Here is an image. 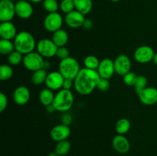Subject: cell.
<instances>
[{"mask_svg":"<svg viewBox=\"0 0 157 156\" xmlns=\"http://www.w3.org/2000/svg\"><path fill=\"white\" fill-rule=\"evenodd\" d=\"M138 76L133 72H129L127 74H125L124 76V82L126 85L127 86H134L135 83H136V80H137Z\"/></svg>","mask_w":157,"mask_h":156,"instance_id":"d6a6232c","label":"cell"},{"mask_svg":"<svg viewBox=\"0 0 157 156\" xmlns=\"http://www.w3.org/2000/svg\"><path fill=\"white\" fill-rule=\"evenodd\" d=\"M113 62H114L115 72L118 75L124 76L127 73L130 72L131 61L129 57L126 54L119 55Z\"/></svg>","mask_w":157,"mask_h":156,"instance_id":"8fae6325","label":"cell"},{"mask_svg":"<svg viewBox=\"0 0 157 156\" xmlns=\"http://www.w3.org/2000/svg\"><path fill=\"white\" fill-rule=\"evenodd\" d=\"M101 76L98 70L84 67L81 69L78 76L74 80V87L77 93L86 96L90 94L97 88Z\"/></svg>","mask_w":157,"mask_h":156,"instance_id":"6da1fadb","label":"cell"},{"mask_svg":"<svg viewBox=\"0 0 157 156\" xmlns=\"http://www.w3.org/2000/svg\"><path fill=\"white\" fill-rule=\"evenodd\" d=\"M63 24V18L58 12L48 13L44 21V28L49 32H55L61 28Z\"/></svg>","mask_w":157,"mask_h":156,"instance_id":"52a82bcc","label":"cell"},{"mask_svg":"<svg viewBox=\"0 0 157 156\" xmlns=\"http://www.w3.org/2000/svg\"><path fill=\"white\" fill-rule=\"evenodd\" d=\"M112 2H119L121 1V0H111Z\"/></svg>","mask_w":157,"mask_h":156,"instance_id":"ee69618b","label":"cell"},{"mask_svg":"<svg viewBox=\"0 0 157 156\" xmlns=\"http://www.w3.org/2000/svg\"><path fill=\"white\" fill-rule=\"evenodd\" d=\"M47 107V111L48 113H53L54 111H55V108L54 107L53 105H50L48 106H46Z\"/></svg>","mask_w":157,"mask_h":156,"instance_id":"ab89813d","label":"cell"},{"mask_svg":"<svg viewBox=\"0 0 157 156\" xmlns=\"http://www.w3.org/2000/svg\"><path fill=\"white\" fill-rule=\"evenodd\" d=\"M22 63L27 70L35 72L40 69L44 68L45 61L40 54L33 51L25 55Z\"/></svg>","mask_w":157,"mask_h":156,"instance_id":"5b68a950","label":"cell"},{"mask_svg":"<svg viewBox=\"0 0 157 156\" xmlns=\"http://www.w3.org/2000/svg\"><path fill=\"white\" fill-rule=\"evenodd\" d=\"M113 147L120 154H126L130 151V144L124 135H117L113 139Z\"/></svg>","mask_w":157,"mask_h":156,"instance_id":"ac0fdd59","label":"cell"},{"mask_svg":"<svg viewBox=\"0 0 157 156\" xmlns=\"http://www.w3.org/2000/svg\"><path fill=\"white\" fill-rule=\"evenodd\" d=\"M155 52L150 46L143 45L138 47L134 52V59L140 64H147L153 61Z\"/></svg>","mask_w":157,"mask_h":156,"instance_id":"9c48e42d","label":"cell"},{"mask_svg":"<svg viewBox=\"0 0 157 156\" xmlns=\"http://www.w3.org/2000/svg\"><path fill=\"white\" fill-rule=\"evenodd\" d=\"M138 96L143 104L146 106H153L157 103V89L147 87L138 93Z\"/></svg>","mask_w":157,"mask_h":156,"instance_id":"5bb4252c","label":"cell"},{"mask_svg":"<svg viewBox=\"0 0 157 156\" xmlns=\"http://www.w3.org/2000/svg\"><path fill=\"white\" fill-rule=\"evenodd\" d=\"M69 54H70V52H69L68 49L66 48L65 47H61L58 48L56 56L61 61V60H64L70 57Z\"/></svg>","mask_w":157,"mask_h":156,"instance_id":"e575fe53","label":"cell"},{"mask_svg":"<svg viewBox=\"0 0 157 156\" xmlns=\"http://www.w3.org/2000/svg\"><path fill=\"white\" fill-rule=\"evenodd\" d=\"M60 9L66 14L74 11L75 9L74 0H62L60 4Z\"/></svg>","mask_w":157,"mask_h":156,"instance_id":"1f68e13d","label":"cell"},{"mask_svg":"<svg viewBox=\"0 0 157 156\" xmlns=\"http://www.w3.org/2000/svg\"><path fill=\"white\" fill-rule=\"evenodd\" d=\"M16 28L12 21H4L0 24V37L1 39H15L17 35Z\"/></svg>","mask_w":157,"mask_h":156,"instance_id":"e0dca14e","label":"cell"},{"mask_svg":"<svg viewBox=\"0 0 157 156\" xmlns=\"http://www.w3.org/2000/svg\"><path fill=\"white\" fill-rule=\"evenodd\" d=\"M100 62L101 61H99V59L94 55H89V56L86 57L84 60V64L85 67L87 69H90V70H98L100 65Z\"/></svg>","mask_w":157,"mask_h":156,"instance_id":"4316f807","label":"cell"},{"mask_svg":"<svg viewBox=\"0 0 157 156\" xmlns=\"http://www.w3.org/2000/svg\"><path fill=\"white\" fill-rule=\"evenodd\" d=\"M52 40L58 47H65L68 41V34L66 31L61 28L54 32Z\"/></svg>","mask_w":157,"mask_h":156,"instance_id":"ffe728a7","label":"cell"},{"mask_svg":"<svg viewBox=\"0 0 157 156\" xmlns=\"http://www.w3.org/2000/svg\"><path fill=\"white\" fill-rule=\"evenodd\" d=\"M8 105V99L7 96L3 93H0V112L2 113L6 110Z\"/></svg>","mask_w":157,"mask_h":156,"instance_id":"d590c367","label":"cell"},{"mask_svg":"<svg viewBox=\"0 0 157 156\" xmlns=\"http://www.w3.org/2000/svg\"><path fill=\"white\" fill-rule=\"evenodd\" d=\"M71 143L69 141L64 140L57 142L55 148V151L58 156H66L71 150Z\"/></svg>","mask_w":157,"mask_h":156,"instance_id":"603a6c76","label":"cell"},{"mask_svg":"<svg viewBox=\"0 0 157 156\" xmlns=\"http://www.w3.org/2000/svg\"><path fill=\"white\" fill-rule=\"evenodd\" d=\"M13 76V69L10 65L2 64L0 66V80L2 81L9 80Z\"/></svg>","mask_w":157,"mask_h":156,"instance_id":"83f0119b","label":"cell"},{"mask_svg":"<svg viewBox=\"0 0 157 156\" xmlns=\"http://www.w3.org/2000/svg\"><path fill=\"white\" fill-rule=\"evenodd\" d=\"M61 119H62V121H63L62 124L68 125L71 122L72 117H71V116H70V114H64V116H62V118H61Z\"/></svg>","mask_w":157,"mask_h":156,"instance_id":"74e56055","label":"cell"},{"mask_svg":"<svg viewBox=\"0 0 157 156\" xmlns=\"http://www.w3.org/2000/svg\"><path fill=\"white\" fill-rule=\"evenodd\" d=\"M64 80V77L59 71H52L48 73L45 85L52 90H60L62 89Z\"/></svg>","mask_w":157,"mask_h":156,"instance_id":"30bf717a","label":"cell"},{"mask_svg":"<svg viewBox=\"0 0 157 156\" xmlns=\"http://www.w3.org/2000/svg\"><path fill=\"white\" fill-rule=\"evenodd\" d=\"M22 54L18 52V50H15L13 52L10 54L8 57V61L11 66H17L23 61Z\"/></svg>","mask_w":157,"mask_h":156,"instance_id":"f1b7e54d","label":"cell"},{"mask_svg":"<svg viewBox=\"0 0 157 156\" xmlns=\"http://www.w3.org/2000/svg\"><path fill=\"white\" fill-rule=\"evenodd\" d=\"M30 99V91L24 86L17 87L13 93L14 102L18 106H24Z\"/></svg>","mask_w":157,"mask_h":156,"instance_id":"d6986e66","label":"cell"},{"mask_svg":"<svg viewBox=\"0 0 157 156\" xmlns=\"http://www.w3.org/2000/svg\"><path fill=\"white\" fill-rule=\"evenodd\" d=\"M11 1H13V0H11Z\"/></svg>","mask_w":157,"mask_h":156,"instance_id":"f6af8a7d","label":"cell"},{"mask_svg":"<svg viewBox=\"0 0 157 156\" xmlns=\"http://www.w3.org/2000/svg\"><path fill=\"white\" fill-rule=\"evenodd\" d=\"M48 156H58V155L56 154V153H55V151H54V152L49 153L48 155Z\"/></svg>","mask_w":157,"mask_h":156,"instance_id":"b9f144b4","label":"cell"},{"mask_svg":"<svg viewBox=\"0 0 157 156\" xmlns=\"http://www.w3.org/2000/svg\"><path fill=\"white\" fill-rule=\"evenodd\" d=\"M147 78L145 76H143V75H140V76H138L137 80H136V83H135V85L133 86L135 88V91L136 93H140L142 90H144V89L147 87Z\"/></svg>","mask_w":157,"mask_h":156,"instance_id":"f546056e","label":"cell"},{"mask_svg":"<svg viewBox=\"0 0 157 156\" xmlns=\"http://www.w3.org/2000/svg\"><path fill=\"white\" fill-rule=\"evenodd\" d=\"M14 42L10 40H0V53L2 55H9L15 50Z\"/></svg>","mask_w":157,"mask_h":156,"instance_id":"484cf974","label":"cell"},{"mask_svg":"<svg viewBox=\"0 0 157 156\" xmlns=\"http://www.w3.org/2000/svg\"><path fill=\"white\" fill-rule=\"evenodd\" d=\"M98 72L101 78L110 80L115 73L114 62L110 58H104L100 62Z\"/></svg>","mask_w":157,"mask_h":156,"instance_id":"7c38bea8","label":"cell"},{"mask_svg":"<svg viewBox=\"0 0 157 156\" xmlns=\"http://www.w3.org/2000/svg\"><path fill=\"white\" fill-rule=\"evenodd\" d=\"M153 63L156 64V65H157V53H155L154 57H153Z\"/></svg>","mask_w":157,"mask_h":156,"instance_id":"60d3db41","label":"cell"},{"mask_svg":"<svg viewBox=\"0 0 157 156\" xmlns=\"http://www.w3.org/2000/svg\"><path fill=\"white\" fill-rule=\"evenodd\" d=\"M74 95L71 90L61 89L55 94L52 105L58 112H67L74 104Z\"/></svg>","mask_w":157,"mask_h":156,"instance_id":"3957f363","label":"cell"},{"mask_svg":"<svg viewBox=\"0 0 157 156\" xmlns=\"http://www.w3.org/2000/svg\"><path fill=\"white\" fill-rule=\"evenodd\" d=\"M29 1H31L32 2H33V3H38V2H40L43 1V0H29Z\"/></svg>","mask_w":157,"mask_h":156,"instance_id":"7bdbcfd3","label":"cell"},{"mask_svg":"<svg viewBox=\"0 0 157 156\" xmlns=\"http://www.w3.org/2000/svg\"><path fill=\"white\" fill-rule=\"evenodd\" d=\"M43 7L48 13L57 12L59 6L56 0H44Z\"/></svg>","mask_w":157,"mask_h":156,"instance_id":"4dcf8cb0","label":"cell"},{"mask_svg":"<svg viewBox=\"0 0 157 156\" xmlns=\"http://www.w3.org/2000/svg\"><path fill=\"white\" fill-rule=\"evenodd\" d=\"M130 126H131V124L130 121L127 119L123 118L117 122L115 129L118 135H125L130 129Z\"/></svg>","mask_w":157,"mask_h":156,"instance_id":"d4e9b609","label":"cell"},{"mask_svg":"<svg viewBox=\"0 0 157 156\" xmlns=\"http://www.w3.org/2000/svg\"><path fill=\"white\" fill-rule=\"evenodd\" d=\"M74 3L75 9L84 15L90 13L93 8L92 0H74Z\"/></svg>","mask_w":157,"mask_h":156,"instance_id":"44dd1931","label":"cell"},{"mask_svg":"<svg viewBox=\"0 0 157 156\" xmlns=\"http://www.w3.org/2000/svg\"><path fill=\"white\" fill-rule=\"evenodd\" d=\"M83 27L85 29H90V28L92 27V22L89 19H86L85 21H84Z\"/></svg>","mask_w":157,"mask_h":156,"instance_id":"f35d334b","label":"cell"},{"mask_svg":"<svg viewBox=\"0 0 157 156\" xmlns=\"http://www.w3.org/2000/svg\"><path fill=\"white\" fill-rule=\"evenodd\" d=\"M85 18L82 13L77 10H74L69 13L66 14L64 18V22L68 27L71 28H78L82 27L85 21Z\"/></svg>","mask_w":157,"mask_h":156,"instance_id":"4fadbf2b","label":"cell"},{"mask_svg":"<svg viewBox=\"0 0 157 156\" xmlns=\"http://www.w3.org/2000/svg\"><path fill=\"white\" fill-rule=\"evenodd\" d=\"M15 13V6L11 0H2L0 2V21H11L14 18Z\"/></svg>","mask_w":157,"mask_h":156,"instance_id":"ba28073f","label":"cell"},{"mask_svg":"<svg viewBox=\"0 0 157 156\" xmlns=\"http://www.w3.org/2000/svg\"><path fill=\"white\" fill-rule=\"evenodd\" d=\"M15 13L21 19H28L33 14V8L31 3L25 0H19L15 4Z\"/></svg>","mask_w":157,"mask_h":156,"instance_id":"2e32d148","label":"cell"},{"mask_svg":"<svg viewBox=\"0 0 157 156\" xmlns=\"http://www.w3.org/2000/svg\"><path fill=\"white\" fill-rule=\"evenodd\" d=\"M72 86H73V80L64 79V84H63L62 89H64V90H71Z\"/></svg>","mask_w":157,"mask_h":156,"instance_id":"8d00e7d4","label":"cell"},{"mask_svg":"<svg viewBox=\"0 0 157 156\" xmlns=\"http://www.w3.org/2000/svg\"><path fill=\"white\" fill-rule=\"evenodd\" d=\"M48 73L44 68L40 69L33 72L32 75V82L35 85H41L43 83H45L46 78H47Z\"/></svg>","mask_w":157,"mask_h":156,"instance_id":"cb8c5ba5","label":"cell"},{"mask_svg":"<svg viewBox=\"0 0 157 156\" xmlns=\"http://www.w3.org/2000/svg\"><path fill=\"white\" fill-rule=\"evenodd\" d=\"M51 137L55 142L67 140L71 135V128L68 125L64 124H60L54 126L51 130Z\"/></svg>","mask_w":157,"mask_h":156,"instance_id":"9a60e30c","label":"cell"},{"mask_svg":"<svg viewBox=\"0 0 157 156\" xmlns=\"http://www.w3.org/2000/svg\"><path fill=\"white\" fill-rule=\"evenodd\" d=\"M110 84L109 82L108 79H104V78H101L98 82L97 88L101 92H106L110 89Z\"/></svg>","mask_w":157,"mask_h":156,"instance_id":"836d02e7","label":"cell"},{"mask_svg":"<svg viewBox=\"0 0 157 156\" xmlns=\"http://www.w3.org/2000/svg\"><path fill=\"white\" fill-rule=\"evenodd\" d=\"M37 52L43 58H50L56 55L58 47L52 40L48 38H43L38 41L36 45Z\"/></svg>","mask_w":157,"mask_h":156,"instance_id":"8992f818","label":"cell"},{"mask_svg":"<svg viewBox=\"0 0 157 156\" xmlns=\"http://www.w3.org/2000/svg\"><path fill=\"white\" fill-rule=\"evenodd\" d=\"M13 42L15 50L25 55L33 52L37 45L33 35L25 31L17 34Z\"/></svg>","mask_w":157,"mask_h":156,"instance_id":"7a4b0ae2","label":"cell"},{"mask_svg":"<svg viewBox=\"0 0 157 156\" xmlns=\"http://www.w3.org/2000/svg\"><path fill=\"white\" fill-rule=\"evenodd\" d=\"M55 96V95L54 94L53 90L49 88L43 89L39 93V100L43 106H48L53 104Z\"/></svg>","mask_w":157,"mask_h":156,"instance_id":"7402d4cb","label":"cell"},{"mask_svg":"<svg viewBox=\"0 0 157 156\" xmlns=\"http://www.w3.org/2000/svg\"><path fill=\"white\" fill-rule=\"evenodd\" d=\"M81 70L80 64L75 58L68 57L61 60L58 66V71L61 73L64 79L75 80Z\"/></svg>","mask_w":157,"mask_h":156,"instance_id":"277c9868","label":"cell"}]
</instances>
